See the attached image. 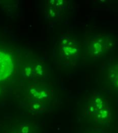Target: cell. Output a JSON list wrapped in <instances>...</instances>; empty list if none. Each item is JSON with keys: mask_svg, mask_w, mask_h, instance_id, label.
<instances>
[{"mask_svg": "<svg viewBox=\"0 0 118 133\" xmlns=\"http://www.w3.org/2000/svg\"><path fill=\"white\" fill-rule=\"evenodd\" d=\"M13 71L12 56L8 52L0 50V81L8 77Z\"/></svg>", "mask_w": 118, "mask_h": 133, "instance_id": "1", "label": "cell"}, {"mask_svg": "<svg viewBox=\"0 0 118 133\" xmlns=\"http://www.w3.org/2000/svg\"><path fill=\"white\" fill-rule=\"evenodd\" d=\"M61 51L66 57H71L77 52V47L72 41L69 38H64L61 43Z\"/></svg>", "mask_w": 118, "mask_h": 133, "instance_id": "2", "label": "cell"}]
</instances>
